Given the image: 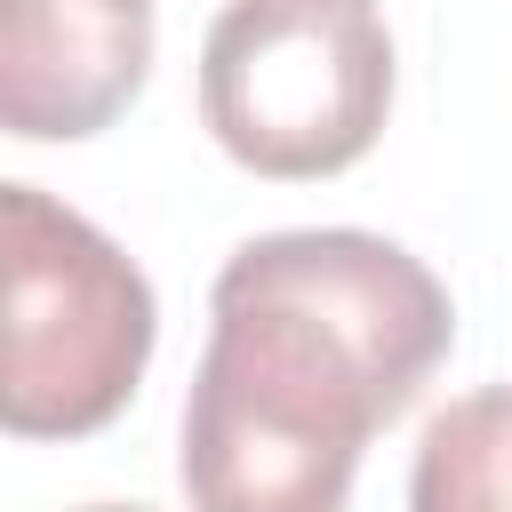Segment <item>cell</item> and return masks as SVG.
Segmentation results:
<instances>
[{"label": "cell", "instance_id": "6da1fadb", "mask_svg": "<svg viewBox=\"0 0 512 512\" xmlns=\"http://www.w3.org/2000/svg\"><path fill=\"white\" fill-rule=\"evenodd\" d=\"M456 304L360 224L256 232L208 288L176 480L192 512H344L360 448L432 384Z\"/></svg>", "mask_w": 512, "mask_h": 512}, {"label": "cell", "instance_id": "7a4b0ae2", "mask_svg": "<svg viewBox=\"0 0 512 512\" xmlns=\"http://www.w3.org/2000/svg\"><path fill=\"white\" fill-rule=\"evenodd\" d=\"M160 344V304L136 256L40 184L0 176V432H104Z\"/></svg>", "mask_w": 512, "mask_h": 512}, {"label": "cell", "instance_id": "3957f363", "mask_svg": "<svg viewBox=\"0 0 512 512\" xmlns=\"http://www.w3.org/2000/svg\"><path fill=\"white\" fill-rule=\"evenodd\" d=\"M392 112V32L368 0H224L200 40V120L248 176H344Z\"/></svg>", "mask_w": 512, "mask_h": 512}, {"label": "cell", "instance_id": "277c9868", "mask_svg": "<svg viewBox=\"0 0 512 512\" xmlns=\"http://www.w3.org/2000/svg\"><path fill=\"white\" fill-rule=\"evenodd\" d=\"M152 72V0H0V136H104Z\"/></svg>", "mask_w": 512, "mask_h": 512}, {"label": "cell", "instance_id": "5b68a950", "mask_svg": "<svg viewBox=\"0 0 512 512\" xmlns=\"http://www.w3.org/2000/svg\"><path fill=\"white\" fill-rule=\"evenodd\" d=\"M408 512H512V384H480L424 424Z\"/></svg>", "mask_w": 512, "mask_h": 512}, {"label": "cell", "instance_id": "8992f818", "mask_svg": "<svg viewBox=\"0 0 512 512\" xmlns=\"http://www.w3.org/2000/svg\"><path fill=\"white\" fill-rule=\"evenodd\" d=\"M80 512H152V504H80Z\"/></svg>", "mask_w": 512, "mask_h": 512}]
</instances>
